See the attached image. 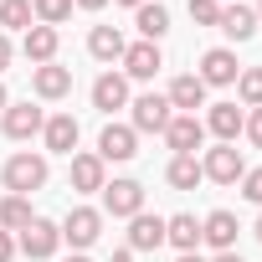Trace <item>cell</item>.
Returning a JSON list of instances; mask_svg holds the SVG:
<instances>
[{
    "label": "cell",
    "instance_id": "cell-1",
    "mask_svg": "<svg viewBox=\"0 0 262 262\" xmlns=\"http://www.w3.org/2000/svg\"><path fill=\"white\" fill-rule=\"evenodd\" d=\"M47 175H52V165H47V155H11L6 160V170H0V180H6V190L11 195H31V190H41L47 185Z\"/></svg>",
    "mask_w": 262,
    "mask_h": 262
},
{
    "label": "cell",
    "instance_id": "cell-2",
    "mask_svg": "<svg viewBox=\"0 0 262 262\" xmlns=\"http://www.w3.org/2000/svg\"><path fill=\"white\" fill-rule=\"evenodd\" d=\"M57 247H62V226H57V221H47V216H36L26 231H16V252H26L31 262L57 257Z\"/></svg>",
    "mask_w": 262,
    "mask_h": 262
},
{
    "label": "cell",
    "instance_id": "cell-3",
    "mask_svg": "<svg viewBox=\"0 0 262 262\" xmlns=\"http://www.w3.org/2000/svg\"><path fill=\"white\" fill-rule=\"evenodd\" d=\"M128 108H134V118H128V128H134V134H165V123L175 118V108H170L165 93H139Z\"/></svg>",
    "mask_w": 262,
    "mask_h": 262
},
{
    "label": "cell",
    "instance_id": "cell-4",
    "mask_svg": "<svg viewBox=\"0 0 262 262\" xmlns=\"http://www.w3.org/2000/svg\"><path fill=\"white\" fill-rule=\"evenodd\" d=\"M98 236H103V211H93V206H72L67 221H62V242H67L72 252H88Z\"/></svg>",
    "mask_w": 262,
    "mask_h": 262
},
{
    "label": "cell",
    "instance_id": "cell-5",
    "mask_svg": "<svg viewBox=\"0 0 262 262\" xmlns=\"http://www.w3.org/2000/svg\"><path fill=\"white\" fill-rule=\"evenodd\" d=\"M103 211L118 216V221L139 216V211H144V185L128 180V175H123V180H108V185H103Z\"/></svg>",
    "mask_w": 262,
    "mask_h": 262
},
{
    "label": "cell",
    "instance_id": "cell-6",
    "mask_svg": "<svg viewBox=\"0 0 262 262\" xmlns=\"http://www.w3.org/2000/svg\"><path fill=\"white\" fill-rule=\"evenodd\" d=\"M201 175H206V180H216V185H236V180L247 175V160L236 155V144H216V149H206Z\"/></svg>",
    "mask_w": 262,
    "mask_h": 262
},
{
    "label": "cell",
    "instance_id": "cell-7",
    "mask_svg": "<svg viewBox=\"0 0 262 262\" xmlns=\"http://www.w3.org/2000/svg\"><path fill=\"white\" fill-rule=\"evenodd\" d=\"M139 155V134H134V128H128V123H108L103 128V134H98V160L108 165H123V160H134Z\"/></svg>",
    "mask_w": 262,
    "mask_h": 262
},
{
    "label": "cell",
    "instance_id": "cell-8",
    "mask_svg": "<svg viewBox=\"0 0 262 262\" xmlns=\"http://www.w3.org/2000/svg\"><path fill=\"white\" fill-rule=\"evenodd\" d=\"M41 123H47V113L26 98V103H11L6 113H0V128H6V139H36L41 134Z\"/></svg>",
    "mask_w": 262,
    "mask_h": 262
},
{
    "label": "cell",
    "instance_id": "cell-9",
    "mask_svg": "<svg viewBox=\"0 0 262 262\" xmlns=\"http://www.w3.org/2000/svg\"><path fill=\"white\" fill-rule=\"evenodd\" d=\"M206 88H231L236 77H242V62H236V52H226V47H211L206 57H201V72H195Z\"/></svg>",
    "mask_w": 262,
    "mask_h": 262
},
{
    "label": "cell",
    "instance_id": "cell-10",
    "mask_svg": "<svg viewBox=\"0 0 262 262\" xmlns=\"http://www.w3.org/2000/svg\"><path fill=\"white\" fill-rule=\"evenodd\" d=\"M165 144H170L175 155H195V149L206 144V123H201L195 113H175V118L165 123Z\"/></svg>",
    "mask_w": 262,
    "mask_h": 262
},
{
    "label": "cell",
    "instance_id": "cell-11",
    "mask_svg": "<svg viewBox=\"0 0 262 262\" xmlns=\"http://www.w3.org/2000/svg\"><path fill=\"white\" fill-rule=\"evenodd\" d=\"M206 134H216V144H236V134H242V123H247V113L236 108V103H206Z\"/></svg>",
    "mask_w": 262,
    "mask_h": 262
},
{
    "label": "cell",
    "instance_id": "cell-12",
    "mask_svg": "<svg viewBox=\"0 0 262 262\" xmlns=\"http://www.w3.org/2000/svg\"><path fill=\"white\" fill-rule=\"evenodd\" d=\"M31 93H36L41 103H57V98H67V93H72V67H57V62H47V67H31Z\"/></svg>",
    "mask_w": 262,
    "mask_h": 262
},
{
    "label": "cell",
    "instance_id": "cell-13",
    "mask_svg": "<svg viewBox=\"0 0 262 262\" xmlns=\"http://www.w3.org/2000/svg\"><path fill=\"white\" fill-rule=\"evenodd\" d=\"M236 216L231 211H211L206 221H201V242L211 247V252H236Z\"/></svg>",
    "mask_w": 262,
    "mask_h": 262
},
{
    "label": "cell",
    "instance_id": "cell-14",
    "mask_svg": "<svg viewBox=\"0 0 262 262\" xmlns=\"http://www.w3.org/2000/svg\"><path fill=\"white\" fill-rule=\"evenodd\" d=\"M77 134H82V128H77V118H72V113H52V118L41 123L47 149H52V155H67V160H72V149H77Z\"/></svg>",
    "mask_w": 262,
    "mask_h": 262
},
{
    "label": "cell",
    "instance_id": "cell-15",
    "mask_svg": "<svg viewBox=\"0 0 262 262\" xmlns=\"http://www.w3.org/2000/svg\"><path fill=\"white\" fill-rule=\"evenodd\" d=\"M155 247H165V216L149 211L128 216V252H155Z\"/></svg>",
    "mask_w": 262,
    "mask_h": 262
},
{
    "label": "cell",
    "instance_id": "cell-16",
    "mask_svg": "<svg viewBox=\"0 0 262 262\" xmlns=\"http://www.w3.org/2000/svg\"><path fill=\"white\" fill-rule=\"evenodd\" d=\"M160 67H165V57H160L155 41H134V47L123 52V77H134V82H149Z\"/></svg>",
    "mask_w": 262,
    "mask_h": 262
},
{
    "label": "cell",
    "instance_id": "cell-17",
    "mask_svg": "<svg viewBox=\"0 0 262 262\" xmlns=\"http://www.w3.org/2000/svg\"><path fill=\"white\" fill-rule=\"evenodd\" d=\"M72 190H82V195H93V190H103L108 185V165L98 160V155H72Z\"/></svg>",
    "mask_w": 262,
    "mask_h": 262
},
{
    "label": "cell",
    "instance_id": "cell-18",
    "mask_svg": "<svg viewBox=\"0 0 262 262\" xmlns=\"http://www.w3.org/2000/svg\"><path fill=\"white\" fill-rule=\"evenodd\" d=\"M57 41H62V36H57V26H41V21H36V26L26 31V41H21V52H26V62H36V67H47V62H57Z\"/></svg>",
    "mask_w": 262,
    "mask_h": 262
},
{
    "label": "cell",
    "instance_id": "cell-19",
    "mask_svg": "<svg viewBox=\"0 0 262 262\" xmlns=\"http://www.w3.org/2000/svg\"><path fill=\"white\" fill-rule=\"evenodd\" d=\"M93 108H103V113L128 108V77H123V72H103V77L93 82Z\"/></svg>",
    "mask_w": 262,
    "mask_h": 262
},
{
    "label": "cell",
    "instance_id": "cell-20",
    "mask_svg": "<svg viewBox=\"0 0 262 262\" xmlns=\"http://www.w3.org/2000/svg\"><path fill=\"white\" fill-rule=\"evenodd\" d=\"M170 108H180V113H195V108H206V82L195 77V72H180L175 82H170Z\"/></svg>",
    "mask_w": 262,
    "mask_h": 262
},
{
    "label": "cell",
    "instance_id": "cell-21",
    "mask_svg": "<svg viewBox=\"0 0 262 262\" xmlns=\"http://www.w3.org/2000/svg\"><path fill=\"white\" fill-rule=\"evenodd\" d=\"M216 31H226L231 41H252V36H257V11H252V6H221Z\"/></svg>",
    "mask_w": 262,
    "mask_h": 262
},
{
    "label": "cell",
    "instance_id": "cell-22",
    "mask_svg": "<svg viewBox=\"0 0 262 262\" xmlns=\"http://www.w3.org/2000/svg\"><path fill=\"white\" fill-rule=\"evenodd\" d=\"M88 52H93L98 62H123L128 41H123V31H118V26H93V31H88Z\"/></svg>",
    "mask_w": 262,
    "mask_h": 262
},
{
    "label": "cell",
    "instance_id": "cell-23",
    "mask_svg": "<svg viewBox=\"0 0 262 262\" xmlns=\"http://www.w3.org/2000/svg\"><path fill=\"white\" fill-rule=\"evenodd\" d=\"M165 242H170L175 252H195V247H201V221L185 216V211H180V216H165Z\"/></svg>",
    "mask_w": 262,
    "mask_h": 262
},
{
    "label": "cell",
    "instance_id": "cell-24",
    "mask_svg": "<svg viewBox=\"0 0 262 262\" xmlns=\"http://www.w3.org/2000/svg\"><path fill=\"white\" fill-rule=\"evenodd\" d=\"M36 221V211H31V195H6V201H0V231H26Z\"/></svg>",
    "mask_w": 262,
    "mask_h": 262
},
{
    "label": "cell",
    "instance_id": "cell-25",
    "mask_svg": "<svg viewBox=\"0 0 262 262\" xmlns=\"http://www.w3.org/2000/svg\"><path fill=\"white\" fill-rule=\"evenodd\" d=\"M134 26H139V36H144V41H155V47H160V36L170 31V11L160 6V0H155V6L144 0V6L134 11Z\"/></svg>",
    "mask_w": 262,
    "mask_h": 262
},
{
    "label": "cell",
    "instance_id": "cell-26",
    "mask_svg": "<svg viewBox=\"0 0 262 262\" xmlns=\"http://www.w3.org/2000/svg\"><path fill=\"white\" fill-rule=\"evenodd\" d=\"M165 180H170L175 190H195L206 175H201V160H195V155H175V160L165 165Z\"/></svg>",
    "mask_w": 262,
    "mask_h": 262
},
{
    "label": "cell",
    "instance_id": "cell-27",
    "mask_svg": "<svg viewBox=\"0 0 262 262\" xmlns=\"http://www.w3.org/2000/svg\"><path fill=\"white\" fill-rule=\"evenodd\" d=\"M36 26V11H31V0H0V31H31Z\"/></svg>",
    "mask_w": 262,
    "mask_h": 262
},
{
    "label": "cell",
    "instance_id": "cell-28",
    "mask_svg": "<svg viewBox=\"0 0 262 262\" xmlns=\"http://www.w3.org/2000/svg\"><path fill=\"white\" fill-rule=\"evenodd\" d=\"M236 98H242V108H262V67H242Z\"/></svg>",
    "mask_w": 262,
    "mask_h": 262
},
{
    "label": "cell",
    "instance_id": "cell-29",
    "mask_svg": "<svg viewBox=\"0 0 262 262\" xmlns=\"http://www.w3.org/2000/svg\"><path fill=\"white\" fill-rule=\"evenodd\" d=\"M31 11H36L41 26H62L72 16V0H31Z\"/></svg>",
    "mask_w": 262,
    "mask_h": 262
},
{
    "label": "cell",
    "instance_id": "cell-30",
    "mask_svg": "<svg viewBox=\"0 0 262 262\" xmlns=\"http://www.w3.org/2000/svg\"><path fill=\"white\" fill-rule=\"evenodd\" d=\"M190 21L195 26H216L221 21V0H190Z\"/></svg>",
    "mask_w": 262,
    "mask_h": 262
},
{
    "label": "cell",
    "instance_id": "cell-31",
    "mask_svg": "<svg viewBox=\"0 0 262 262\" xmlns=\"http://www.w3.org/2000/svg\"><path fill=\"white\" fill-rule=\"evenodd\" d=\"M242 195H247V201H252V206H262V165H257V170H247V175H242Z\"/></svg>",
    "mask_w": 262,
    "mask_h": 262
},
{
    "label": "cell",
    "instance_id": "cell-32",
    "mask_svg": "<svg viewBox=\"0 0 262 262\" xmlns=\"http://www.w3.org/2000/svg\"><path fill=\"white\" fill-rule=\"evenodd\" d=\"M242 134H247V139H252V144L262 149V108H252V113H247V123H242Z\"/></svg>",
    "mask_w": 262,
    "mask_h": 262
},
{
    "label": "cell",
    "instance_id": "cell-33",
    "mask_svg": "<svg viewBox=\"0 0 262 262\" xmlns=\"http://www.w3.org/2000/svg\"><path fill=\"white\" fill-rule=\"evenodd\" d=\"M11 57H16V47H11V36H6V31H0V72L11 67Z\"/></svg>",
    "mask_w": 262,
    "mask_h": 262
},
{
    "label": "cell",
    "instance_id": "cell-34",
    "mask_svg": "<svg viewBox=\"0 0 262 262\" xmlns=\"http://www.w3.org/2000/svg\"><path fill=\"white\" fill-rule=\"evenodd\" d=\"M11 257H16V236H11V231H0V262H11Z\"/></svg>",
    "mask_w": 262,
    "mask_h": 262
},
{
    "label": "cell",
    "instance_id": "cell-35",
    "mask_svg": "<svg viewBox=\"0 0 262 262\" xmlns=\"http://www.w3.org/2000/svg\"><path fill=\"white\" fill-rule=\"evenodd\" d=\"M72 6H82V11H103L108 0H72Z\"/></svg>",
    "mask_w": 262,
    "mask_h": 262
},
{
    "label": "cell",
    "instance_id": "cell-36",
    "mask_svg": "<svg viewBox=\"0 0 262 262\" xmlns=\"http://www.w3.org/2000/svg\"><path fill=\"white\" fill-rule=\"evenodd\" d=\"M211 262H242V252H216Z\"/></svg>",
    "mask_w": 262,
    "mask_h": 262
},
{
    "label": "cell",
    "instance_id": "cell-37",
    "mask_svg": "<svg viewBox=\"0 0 262 262\" xmlns=\"http://www.w3.org/2000/svg\"><path fill=\"white\" fill-rule=\"evenodd\" d=\"M108 262H134V252H128V247H123V252H113Z\"/></svg>",
    "mask_w": 262,
    "mask_h": 262
},
{
    "label": "cell",
    "instance_id": "cell-38",
    "mask_svg": "<svg viewBox=\"0 0 262 262\" xmlns=\"http://www.w3.org/2000/svg\"><path fill=\"white\" fill-rule=\"evenodd\" d=\"M11 108V93H6V82H0V113H6Z\"/></svg>",
    "mask_w": 262,
    "mask_h": 262
},
{
    "label": "cell",
    "instance_id": "cell-39",
    "mask_svg": "<svg viewBox=\"0 0 262 262\" xmlns=\"http://www.w3.org/2000/svg\"><path fill=\"white\" fill-rule=\"evenodd\" d=\"M175 262H206V257H195V252H180V257H175Z\"/></svg>",
    "mask_w": 262,
    "mask_h": 262
},
{
    "label": "cell",
    "instance_id": "cell-40",
    "mask_svg": "<svg viewBox=\"0 0 262 262\" xmlns=\"http://www.w3.org/2000/svg\"><path fill=\"white\" fill-rule=\"evenodd\" d=\"M67 262H93V257H88V252H72V257H67Z\"/></svg>",
    "mask_w": 262,
    "mask_h": 262
},
{
    "label": "cell",
    "instance_id": "cell-41",
    "mask_svg": "<svg viewBox=\"0 0 262 262\" xmlns=\"http://www.w3.org/2000/svg\"><path fill=\"white\" fill-rule=\"evenodd\" d=\"M252 236H257V242H262V216H257V226H252Z\"/></svg>",
    "mask_w": 262,
    "mask_h": 262
},
{
    "label": "cell",
    "instance_id": "cell-42",
    "mask_svg": "<svg viewBox=\"0 0 262 262\" xmlns=\"http://www.w3.org/2000/svg\"><path fill=\"white\" fill-rule=\"evenodd\" d=\"M118 6H134V11H139V6H144V0H118Z\"/></svg>",
    "mask_w": 262,
    "mask_h": 262
},
{
    "label": "cell",
    "instance_id": "cell-43",
    "mask_svg": "<svg viewBox=\"0 0 262 262\" xmlns=\"http://www.w3.org/2000/svg\"><path fill=\"white\" fill-rule=\"evenodd\" d=\"M257 21H262V6H257Z\"/></svg>",
    "mask_w": 262,
    "mask_h": 262
}]
</instances>
